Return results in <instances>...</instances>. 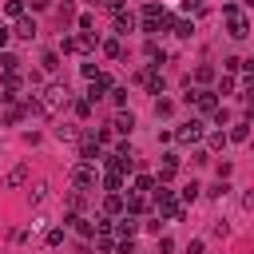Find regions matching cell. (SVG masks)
Returning a JSON list of instances; mask_svg holds the SVG:
<instances>
[{
	"label": "cell",
	"instance_id": "obj_1",
	"mask_svg": "<svg viewBox=\"0 0 254 254\" xmlns=\"http://www.w3.org/2000/svg\"><path fill=\"white\" fill-rule=\"evenodd\" d=\"M155 210H159V218H167V222H179V218H183V202H179L175 190H167V187H159V194H155Z\"/></svg>",
	"mask_w": 254,
	"mask_h": 254
},
{
	"label": "cell",
	"instance_id": "obj_2",
	"mask_svg": "<svg viewBox=\"0 0 254 254\" xmlns=\"http://www.w3.org/2000/svg\"><path fill=\"white\" fill-rule=\"evenodd\" d=\"M71 103V91L64 87V83H48V91H44V99H40V107L52 115V111H60V107H67Z\"/></svg>",
	"mask_w": 254,
	"mask_h": 254
},
{
	"label": "cell",
	"instance_id": "obj_3",
	"mask_svg": "<svg viewBox=\"0 0 254 254\" xmlns=\"http://www.w3.org/2000/svg\"><path fill=\"white\" fill-rule=\"evenodd\" d=\"M222 12H226V32H230L234 40H246V36H250V20H246V16H242L234 4H226Z\"/></svg>",
	"mask_w": 254,
	"mask_h": 254
},
{
	"label": "cell",
	"instance_id": "obj_4",
	"mask_svg": "<svg viewBox=\"0 0 254 254\" xmlns=\"http://www.w3.org/2000/svg\"><path fill=\"white\" fill-rule=\"evenodd\" d=\"M167 24H171V16H167L163 4H147V8H143V32H159V28H167Z\"/></svg>",
	"mask_w": 254,
	"mask_h": 254
},
{
	"label": "cell",
	"instance_id": "obj_5",
	"mask_svg": "<svg viewBox=\"0 0 254 254\" xmlns=\"http://www.w3.org/2000/svg\"><path fill=\"white\" fill-rule=\"evenodd\" d=\"M107 171H115V175H127V171H135V159H131L127 143H123L115 155H107Z\"/></svg>",
	"mask_w": 254,
	"mask_h": 254
},
{
	"label": "cell",
	"instance_id": "obj_6",
	"mask_svg": "<svg viewBox=\"0 0 254 254\" xmlns=\"http://www.w3.org/2000/svg\"><path fill=\"white\" fill-rule=\"evenodd\" d=\"M71 183L75 187H95V167L91 163H75L71 167Z\"/></svg>",
	"mask_w": 254,
	"mask_h": 254
},
{
	"label": "cell",
	"instance_id": "obj_7",
	"mask_svg": "<svg viewBox=\"0 0 254 254\" xmlns=\"http://www.w3.org/2000/svg\"><path fill=\"white\" fill-rule=\"evenodd\" d=\"M175 139H179V143H198V139H202V123H198V119L183 123V127L175 131Z\"/></svg>",
	"mask_w": 254,
	"mask_h": 254
},
{
	"label": "cell",
	"instance_id": "obj_8",
	"mask_svg": "<svg viewBox=\"0 0 254 254\" xmlns=\"http://www.w3.org/2000/svg\"><path fill=\"white\" fill-rule=\"evenodd\" d=\"M139 79H143V87H147L151 95H163V75H159L155 67H147V71H139Z\"/></svg>",
	"mask_w": 254,
	"mask_h": 254
},
{
	"label": "cell",
	"instance_id": "obj_9",
	"mask_svg": "<svg viewBox=\"0 0 254 254\" xmlns=\"http://www.w3.org/2000/svg\"><path fill=\"white\" fill-rule=\"evenodd\" d=\"M91 48H95L91 36H67L64 40V52H91Z\"/></svg>",
	"mask_w": 254,
	"mask_h": 254
},
{
	"label": "cell",
	"instance_id": "obj_10",
	"mask_svg": "<svg viewBox=\"0 0 254 254\" xmlns=\"http://www.w3.org/2000/svg\"><path fill=\"white\" fill-rule=\"evenodd\" d=\"M190 99H194V107H198V111H214V107H218V95H214V91H198V87H194V95H190Z\"/></svg>",
	"mask_w": 254,
	"mask_h": 254
},
{
	"label": "cell",
	"instance_id": "obj_11",
	"mask_svg": "<svg viewBox=\"0 0 254 254\" xmlns=\"http://www.w3.org/2000/svg\"><path fill=\"white\" fill-rule=\"evenodd\" d=\"M135 230H139V222H135V214H123V218H119V222L111 226V234H119V238H131Z\"/></svg>",
	"mask_w": 254,
	"mask_h": 254
},
{
	"label": "cell",
	"instance_id": "obj_12",
	"mask_svg": "<svg viewBox=\"0 0 254 254\" xmlns=\"http://www.w3.org/2000/svg\"><path fill=\"white\" fill-rule=\"evenodd\" d=\"M20 83H24V79H20V71H4V83H0V87H4V95H0V99H12V95L20 91Z\"/></svg>",
	"mask_w": 254,
	"mask_h": 254
},
{
	"label": "cell",
	"instance_id": "obj_13",
	"mask_svg": "<svg viewBox=\"0 0 254 254\" xmlns=\"http://www.w3.org/2000/svg\"><path fill=\"white\" fill-rule=\"evenodd\" d=\"M131 28H135V16H131V12H123V8H115V32H119V36H127Z\"/></svg>",
	"mask_w": 254,
	"mask_h": 254
},
{
	"label": "cell",
	"instance_id": "obj_14",
	"mask_svg": "<svg viewBox=\"0 0 254 254\" xmlns=\"http://www.w3.org/2000/svg\"><path fill=\"white\" fill-rule=\"evenodd\" d=\"M12 36H20V40H32V36H36V20H32V16H20Z\"/></svg>",
	"mask_w": 254,
	"mask_h": 254
},
{
	"label": "cell",
	"instance_id": "obj_15",
	"mask_svg": "<svg viewBox=\"0 0 254 254\" xmlns=\"http://www.w3.org/2000/svg\"><path fill=\"white\" fill-rule=\"evenodd\" d=\"M175 171H179V155H171V151H167V155H163V167H159V183H167Z\"/></svg>",
	"mask_w": 254,
	"mask_h": 254
},
{
	"label": "cell",
	"instance_id": "obj_16",
	"mask_svg": "<svg viewBox=\"0 0 254 254\" xmlns=\"http://www.w3.org/2000/svg\"><path fill=\"white\" fill-rule=\"evenodd\" d=\"M24 183H28V167H24V163L12 167V171L4 175V187H24Z\"/></svg>",
	"mask_w": 254,
	"mask_h": 254
},
{
	"label": "cell",
	"instance_id": "obj_17",
	"mask_svg": "<svg viewBox=\"0 0 254 254\" xmlns=\"http://www.w3.org/2000/svg\"><path fill=\"white\" fill-rule=\"evenodd\" d=\"M123 210H127V214H139V210H147V194H135V190H131V194L123 198Z\"/></svg>",
	"mask_w": 254,
	"mask_h": 254
},
{
	"label": "cell",
	"instance_id": "obj_18",
	"mask_svg": "<svg viewBox=\"0 0 254 254\" xmlns=\"http://www.w3.org/2000/svg\"><path fill=\"white\" fill-rule=\"evenodd\" d=\"M111 127H115V131H119V135H127V131H131V127H135V115H131V111H119V115H115V119H111Z\"/></svg>",
	"mask_w": 254,
	"mask_h": 254
},
{
	"label": "cell",
	"instance_id": "obj_19",
	"mask_svg": "<svg viewBox=\"0 0 254 254\" xmlns=\"http://www.w3.org/2000/svg\"><path fill=\"white\" fill-rule=\"evenodd\" d=\"M246 139H250V123L242 119V123H234V127H230V135H226V143H246Z\"/></svg>",
	"mask_w": 254,
	"mask_h": 254
},
{
	"label": "cell",
	"instance_id": "obj_20",
	"mask_svg": "<svg viewBox=\"0 0 254 254\" xmlns=\"http://www.w3.org/2000/svg\"><path fill=\"white\" fill-rule=\"evenodd\" d=\"M103 214L111 218V214H123V194H107L103 198Z\"/></svg>",
	"mask_w": 254,
	"mask_h": 254
},
{
	"label": "cell",
	"instance_id": "obj_21",
	"mask_svg": "<svg viewBox=\"0 0 254 254\" xmlns=\"http://www.w3.org/2000/svg\"><path fill=\"white\" fill-rule=\"evenodd\" d=\"M119 187H123V175L107 171V175H103V190H107V194H119Z\"/></svg>",
	"mask_w": 254,
	"mask_h": 254
},
{
	"label": "cell",
	"instance_id": "obj_22",
	"mask_svg": "<svg viewBox=\"0 0 254 254\" xmlns=\"http://www.w3.org/2000/svg\"><path fill=\"white\" fill-rule=\"evenodd\" d=\"M151 190H155V179L151 175H139L135 179V194H151Z\"/></svg>",
	"mask_w": 254,
	"mask_h": 254
},
{
	"label": "cell",
	"instance_id": "obj_23",
	"mask_svg": "<svg viewBox=\"0 0 254 254\" xmlns=\"http://www.w3.org/2000/svg\"><path fill=\"white\" fill-rule=\"evenodd\" d=\"M171 28H175V36H183V40L194 32V24H190V20H171Z\"/></svg>",
	"mask_w": 254,
	"mask_h": 254
},
{
	"label": "cell",
	"instance_id": "obj_24",
	"mask_svg": "<svg viewBox=\"0 0 254 254\" xmlns=\"http://www.w3.org/2000/svg\"><path fill=\"white\" fill-rule=\"evenodd\" d=\"M103 52H107L111 60H119V56H123V44H119V40H103Z\"/></svg>",
	"mask_w": 254,
	"mask_h": 254
},
{
	"label": "cell",
	"instance_id": "obj_25",
	"mask_svg": "<svg viewBox=\"0 0 254 254\" xmlns=\"http://www.w3.org/2000/svg\"><path fill=\"white\" fill-rule=\"evenodd\" d=\"M20 115H24V107H16V103L4 107V123H20Z\"/></svg>",
	"mask_w": 254,
	"mask_h": 254
},
{
	"label": "cell",
	"instance_id": "obj_26",
	"mask_svg": "<svg viewBox=\"0 0 254 254\" xmlns=\"http://www.w3.org/2000/svg\"><path fill=\"white\" fill-rule=\"evenodd\" d=\"M16 67H20V60L8 56V52H0V71H16Z\"/></svg>",
	"mask_w": 254,
	"mask_h": 254
},
{
	"label": "cell",
	"instance_id": "obj_27",
	"mask_svg": "<svg viewBox=\"0 0 254 254\" xmlns=\"http://www.w3.org/2000/svg\"><path fill=\"white\" fill-rule=\"evenodd\" d=\"M71 20H75V8H71V4H67V0H64V8H60V24H64V28H67V24H71Z\"/></svg>",
	"mask_w": 254,
	"mask_h": 254
},
{
	"label": "cell",
	"instance_id": "obj_28",
	"mask_svg": "<svg viewBox=\"0 0 254 254\" xmlns=\"http://www.w3.org/2000/svg\"><path fill=\"white\" fill-rule=\"evenodd\" d=\"M40 64H44V71H56V67H60V56H56V52H44Z\"/></svg>",
	"mask_w": 254,
	"mask_h": 254
},
{
	"label": "cell",
	"instance_id": "obj_29",
	"mask_svg": "<svg viewBox=\"0 0 254 254\" xmlns=\"http://www.w3.org/2000/svg\"><path fill=\"white\" fill-rule=\"evenodd\" d=\"M194 79H198V83H210V79H214V67H210V64H202V67L194 71Z\"/></svg>",
	"mask_w": 254,
	"mask_h": 254
},
{
	"label": "cell",
	"instance_id": "obj_30",
	"mask_svg": "<svg viewBox=\"0 0 254 254\" xmlns=\"http://www.w3.org/2000/svg\"><path fill=\"white\" fill-rule=\"evenodd\" d=\"M95 246L99 250H115V234H95Z\"/></svg>",
	"mask_w": 254,
	"mask_h": 254
},
{
	"label": "cell",
	"instance_id": "obj_31",
	"mask_svg": "<svg viewBox=\"0 0 254 254\" xmlns=\"http://www.w3.org/2000/svg\"><path fill=\"white\" fill-rule=\"evenodd\" d=\"M4 12H8V16H16V20H20V16H24V4H20V0H8V4H4Z\"/></svg>",
	"mask_w": 254,
	"mask_h": 254
},
{
	"label": "cell",
	"instance_id": "obj_32",
	"mask_svg": "<svg viewBox=\"0 0 254 254\" xmlns=\"http://www.w3.org/2000/svg\"><path fill=\"white\" fill-rule=\"evenodd\" d=\"M171 111H175V103H171V99H159V103H155V115H163V119H167Z\"/></svg>",
	"mask_w": 254,
	"mask_h": 254
},
{
	"label": "cell",
	"instance_id": "obj_33",
	"mask_svg": "<svg viewBox=\"0 0 254 254\" xmlns=\"http://www.w3.org/2000/svg\"><path fill=\"white\" fill-rule=\"evenodd\" d=\"M198 190H202L198 183H187V187H183V198H187V202H194V198H198Z\"/></svg>",
	"mask_w": 254,
	"mask_h": 254
},
{
	"label": "cell",
	"instance_id": "obj_34",
	"mask_svg": "<svg viewBox=\"0 0 254 254\" xmlns=\"http://www.w3.org/2000/svg\"><path fill=\"white\" fill-rule=\"evenodd\" d=\"M44 198H48V183H36L32 187V202H44Z\"/></svg>",
	"mask_w": 254,
	"mask_h": 254
},
{
	"label": "cell",
	"instance_id": "obj_35",
	"mask_svg": "<svg viewBox=\"0 0 254 254\" xmlns=\"http://www.w3.org/2000/svg\"><path fill=\"white\" fill-rule=\"evenodd\" d=\"M226 91H234V79H230V75L218 79V91H214V95H226Z\"/></svg>",
	"mask_w": 254,
	"mask_h": 254
},
{
	"label": "cell",
	"instance_id": "obj_36",
	"mask_svg": "<svg viewBox=\"0 0 254 254\" xmlns=\"http://www.w3.org/2000/svg\"><path fill=\"white\" fill-rule=\"evenodd\" d=\"M56 135H60V139H75V127H71V123H64V127H56Z\"/></svg>",
	"mask_w": 254,
	"mask_h": 254
},
{
	"label": "cell",
	"instance_id": "obj_37",
	"mask_svg": "<svg viewBox=\"0 0 254 254\" xmlns=\"http://www.w3.org/2000/svg\"><path fill=\"white\" fill-rule=\"evenodd\" d=\"M210 147H214V151H222V147H226V135H222V131H214V135H210Z\"/></svg>",
	"mask_w": 254,
	"mask_h": 254
},
{
	"label": "cell",
	"instance_id": "obj_38",
	"mask_svg": "<svg viewBox=\"0 0 254 254\" xmlns=\"http://www.w3.org/2000/svg\"><path fill=\"white\" fill-rule=\"evenodd\" d=\"M111 99L115 103H127V87H111Z\"/></svg>",
	"mask_w": 254,
	"mask_h": 254
},
{
	"label": "cell",
	"instance_id": "obj_39",
	"mask_svg": "<svg viewBox=\"0 0 254 254\" xmlns=\"http://www.w3.org/2000/svg\"><path fill=\"white\" fill-rule=\"evenodd\" d=\"M64 242V230H48V246H60Z\"/></svg>",
	"mask_w": 254,
	"mask_h": 254
},
{
	"label": "cell",
	"instance_id": "obj_40",
	"mask_svg": "<svg viewBox=\"0 0 254 254\" xmlns=\"http://www.w3.org/2000/svg\"><path fill=\"white\" fill-rule=\"evenodd\" d=\"M187 254H202V238H194V242H187Z\"/></svg>",
	"mask_w": 254,
	"mask_h": 254
},
{
	"label": "cell",
	"instance_id": "obj_41",
	"mask_svg": "<svg viewBox=\"0 0 254 254\" xmlns=\"http://www.w3.org/2000/svg\"><path fill=\"white\" fill-rule=\"evenodd\" d=\"M32 8H36V12H44V8H48V0H32Z\"/></svg>",
	"mask_w": 254,
	"mask_h": 254
},
{
	"label": "cell",
	"instance_id": "obj_42",
	"mask_svg": "<svg viewBox=\"0 0 254 254\" xmlns=\"http://www.w3.org/2000/svg\"><path fill=\"white\" fill-rule=\"evenodd\" d=\"M8 36H12V32H8V28H0V48L8 44Z\"/></svg>",
	"mask_w": 254,
	"mask_h": 254
}]
</instances>
